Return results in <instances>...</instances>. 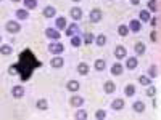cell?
Instances as JSON below:
<instances>
[{
  "instance_id": "6da1fadb",
  "label": "cell",
  "mask_w": 161,
  "mask_h": 120,
  "mask_svg": "<svg viewBox=\"0 0 161 120\" xmlns=\"http://www.w3.org/2000/svg\"><path fill=\"white\" fill-rule=\"evenodd\" d=\"M150 40L155 45V56H156V64L159 66V74H161V0H159V10L156 13V24L153 26Z\"/></svg>"
},
{
  "instance_id": "7a4b0ae2",
  "label": "cell",
  "mask_w": 161,
  "mask_h": 120,
  "mask_svg": "<svg viewBox=\"0 0 161 120\" xmlns=\"http://www.w3.org/2000/svg\"><path fill=\"white\" fill-rule=\"evenodd\" d=\"M37 66H40V62L34 58V55L29 50H26L19 56V62H18V69H19V74H21L23 80L28 78L29 74L34 71V68H37Z\"/></svg>"
},
{
  "instance_id": "3957f363",
  "label": "cell",
  "mask_w": 161,
  "mask_h": 120,
  "mask_svg": "<svg viewBox=\"0 0 161 120\" xmlns=\"http://www.w3.org/2000/svg\"><path fill=\"white\" fill-rule=\"evenodd\" d=\"M47 50L50 55H63L66 47L61 40H50V43L47 45Z\"/></svg>"
},
{
  "instance_id": "277c9868",
  "label": "cell",
  "mask_w": 161,
  "mask_h": 120,
  "mask_svg": "<svg viewBox=\"0 0 161 120\" xmlns=\"http://www.w3.org/2000/svg\"><path fill=\"white\" fill-rule=\"evenodd\" d=\"M113 56H114V59H118V61H123V59H126V58L129 56L127 48H126L123 43H118V45L113 48Z\"/></svg>"
},
{
  "instance_id": "5b68a950",
  "label": "cell",
  "mask_w": 161,
  "mask_h": 120,
  "mask_svg": "<svg viewBox=\"0 0 161 120\" xmlns=\"http://www.w3.org/2000/svg\"><path fill=\"white\" fill-rule=\"evenodd\" d=\"M124 71H126V68H124V64H123V61H114L111 66H110V74L113 75V77H121L124 74Z\"/></svg>"
},
{
  "instance_id": "8992f818",
  "label": "cell",
  "mask_w": 161,
  "mask_h": 120,
  "mask_svg": "<svg viewBox=\"0 0 161 120\" xmlns=\"http://www.w3.org/2000/svg\"><path fill=\"white\" fill-rule=\"evenodd\" d=\"M69 18L73 19V21H80V19H84V10L80 8L79 5H74V7H71L69 8Z\"/></svg>"
},
{
  "instance_id": "52a82bcc",
  "label": "cell",
  "mask_w": 161,
  "mask_h": 120,
  "mask_svg": "<svg viewBox=\"0 0 161 120\" xmlns=\"http://www.w3.org/2000/svg\"><path fill=\"white\" fill-rule=\"evenodd\" d=\"M102 19H103V11L100 8H92L89 11V21L92 24H98Z\"/></svg>"
},
{
  "instance_id": "ba28073f",
  "label": "cell",
  "mask_w": 161,
  "mask_h": 120,
  "mask_svg": "<svg viewBox=\"0 0 161 120\" xmlns=\"http://www.w3.org/2000/svg\"><path fill=\"white\" fill-rule=\"evenodd\" d=\"M86 104V98L80 96V95H71L69 98V106L73 109H79V108H84Z\"/></svg>"
},
{
  "instance_id": "9c48e42d",
  "label": "cell",
  "mask_w": 161,
  "mask_h": 120,
  "mask_svg": "<svg viewBox=\"0 0 161 120\" xmlns=\"http://www.w3.org/2000/svg\"><path fill=\"white\" fill-rule=\"evenodd\" d=\"M124 68H126V71H136L137 68H139V56H127L126 59H124Z\"/></svg>"
},
{
  "instance_id": "30bf717a",
  "label": "cell",
  "mask_w": 161,
  "mask_h": 120,
  "mask_svg": "<svg viewBox=\"0 0 161 120\" xmlns=\"http://www.w3.org/2000/svg\"><path fill=\"white\" fill-rule=\"evenodd\" d=\"M132 48H134V55H136V56H143L145 53H147V43L142 42V40H137V42H134Z\"/></svg>"
},
{
  "instance_id": "8fae6325",
  "label": "cell",
  "mask_w": 161,
  "mask_h": 120,
  "mask_svg": "<svg viewBox=\"0 0 161 120\" xmlns=\"http://www.w3.org/2000/svg\"><path fill=\"white\" fill-rule=\"evenodd\" d=\"M127 24H129V29H130L132 34H140V32H142V24H143V22H142L139 18H132Z\"/></svg>"
},
{
  "instance_id": "7c38bea8",
  "label": "cell",
  "mask_w": 161,
  "mask_h": 120,
  "mask_svg": "<svg viewBox=\"0 0 161 120\" xmlns=\"http://www.w3.org/2000/svg\"><path fill=\"white\" fill-rule=\"evenodd\" d=\"M124 108H126V99H124V98H114V99L110 102V109H111V111L119 112V111H123Z\"/></svg>"
},
{
  "instance_id": "4fadbf2b",
  "label": "cell",
  "mask_w": 161,
  "mask_h": 120,
  "mask_svg": "<svg viewBox=\"0 0 161 120\" xmlns=\"http://www.w3.org/2000/svg\"><path fill=\"white\" fill-rule=\"evenodd\" d=\"M123 93H124V96H126V98H134V96L137 95V85H136V83H132V82L126 83L124 88H123Z\"/></svg>"
},
{
  "instance_id": "5bb4252c",
  "label": "cell",
  "mask_w": 161,
  "mask_h": 120,
  "mask_svg": "<svg viewBox=\"0 0 161 120\" xmlns=\"http://www.w3.org/2000/svg\"><path fill=\"white\" fill-rule=\"evenodd\" d=\"M5 29H7V32H10V34H18V32L21 31V24H19L18 21H15V19H10V21H7V24H5Z\"/></svg>"
},
{
  "instance_id": "9a60e30c",
  "label": "cell",
  "mask_w": 161,
  "mask_h": 120,
  "mask_svg": "<svg viewBox=\"0 0 161 120\" xmlns=\"http://www.w3.org/2000/svg\"><path fill=\"white\" fill-rule=\"evenodd\" d=\"M79 34H80V28H79V24L76 21L68 24V28L64 29V35L66 37H73V35H79Z\"/></svg>"
},
{
  "instance_id": "2e32d148",
  "label": "cell",
  "mask_w": 161,
  "mask_h": 120,
  "mask_svg": "<svg viewBox=\"0 0 161 120\" xmlns=\"http://www.w3.org/2000/svg\"><path fill=\"white\" fill-rule=\"evenodd\" d=\"M64 66V58L61 55H53L50 59V68L52 69H61Z\"/></svg>"
},
{
  "instance_id": "e0dca14e",
  "label": "cell",
  "mask_w": 161,
  "mask_h": 120,
  "mask_svg": "<svg viewBox=\"0 0 161 120\" xmlns=\"http://www.w3.org/2000/svg\"><path fill=\"white\" fill-rule=\"evenodd\" d=\"M114 91H116V82L111 78L108 80H105L103 82V93L105 95H114Z\"/></svg>"
},
{
  "instance_id": "ac0fdd59",
  "label": "cell",
  "mask_w": 161,
  "mask_h": 120,
  "mask_svg": "<svg viewBox=\"0 0 161 120\" xmlns=\"http://www.w3.org/2000/svg\"><path fill=\"white\" fill-rule=\"evenodd\" d=\"M143 24H148L150 21H152V18H153V13L150 11V10H147V8H142L140 11H139V16H137Z\"/></svg>"
},
{
  "instance_id": "d6986e66",
  "label": "cell",
  "mask_w": 161,
  "mask_h": 120,
  "mask_svg": "<svg viewBox=\"0 0 161 120\" xmlns=\"http://www.w3.org/2000/svg\"><path fill=\"white\" fill-rule=\"evenodd\" d=\"M45 37L48 40H61V32L57 28H47L45 29Z\"/></svg>"
},
{
  "instance_id": "ffe728a7",
  "label": "cell",
  "mask_w": 161,
  "mask_h": 120,
  "mask_svg": "<svg viewBox=\"0 0 161 120\" xmlns=\"http://www.w3.org/2000/svg\"><path fill=\"white\" fill-rule=\"evenodd\" d=\"M132 111H134V114H143L147 111V104L142 99H136L132 102Z\"/></svg>"
},
{
  "instance_id": "44dd1931",
  "label": "cell",
  "mask_w": 161,
  "mask_h": 120,
  "mask_svg": "<svg viewBox=\"0 0 161 120\" xmlns=\"http://www.w3.org/2000/svg\"><path fill=\"white\" fill-rule=\"evenodd\" d=\"M57 8L53 7V5H45V8L42 10V15L45 19H52V18H57Z\"/></svg>"
},
{
  "instance_id": "7402d4cb",
  "label": "cell",
  "mask_w": 161,
  "mask_h": 120,
  "mask_svg": "<svg viewBox=\"0 0 161 120\" xmlns=\"http://www.w3.org/2000/svg\"><path fill=\"white\" fill-rule=\"evenodd\" d=\"M76 71H77V74H79V75L86 77V75H89V74H90V66H89V62H86V61H80V62L77 64Z\"/></svg>"
},
{
  "instance_id": "603a6c76",
  "label": "cell",
  "mask_w": 161,
  "mask_h": 120,
  "mask_svg": "<svg viewBox=\"0 0 161 120\" xmlns=\"http://www.w3.org/2000/svg\"><path fill=\"white\" fill-rule=\"evenodd\" d=\"M66 90H68L69 93H77L80 90V82H79V80H76V78L68 80V82H66Z\"/></svg>"
},
{
  "instance_id": "cb8c5ba5",
  "label": "cell",
  "mask_w": 161,
  "mask_h": 120,
  "mask_svg": "<svg viewBox=\"0 0 161 120\" xmlns=\"http://www.w3.org/2000/svg\"><path fill=\"white\" fill-rule=\"evenodd\" d=\"M145 74L150 75L152 78H158V75H159V66H158L156 62L150 64L148 68H147V72H145Z\"/></svg>"
},
{
  "instance_id": "d4e9b609",
  "label": "cell",
  "mask_w": 161,
  "mask_h": 120,
  "mask_svg": "<svg viewBox=\"0 0 161 120\" xmlns=\"http://www.w3.org/2000/svg\"><path fill=\"white\" fill-rule=\"evenodd\" d=\"M55 28L58 31H64L66 28H68V18L66 16H58L55 18Z\"/></svg>"
},
{
  "instance_id": "484cf974",
  "label": "cell",
  "mask_w": 161,
  "mask_h": 120,
  "mask_svg": "<svg viewBox=\"0 0 161 120\" xmlns=\"http://www.w3.org/2000/svg\"><path fill=\"white\" fill-rule=\"evenodd\" d=\"M137 83L142 85V87H148V85L153 83V78H152L150 75H147V74H140V75L137 77Z\"/></svg>"
},
{
  "instance_id": "4316f807",
  "label": "cell",
  "mask_w": 161,
  "mask_h": 120,
  "mask_svg": "<svg viewBox=\"0 0 161 120\" xmlns=\"http://www.w3.org/2000/svg\"><path fill=\"white\" fill-rule=\"evenodd\" d=\"M24 93H26V90H24L23 85H15V87L11 88V95H13V98H16V99L23 98Z\"/></svg>"
},
{
  "instance_id": "83f0119b",
  "label": "cell",
  "mask_w": 161,
  "mask_h": 120,
  "mask_svg": "<svg viewBox=\"0 0 161 120\" xmlns=\"http://www.w3.org/2000/svg\"><path fill=\"white\" fill-rule=\"evenodd\" d=\"M82 43H84V40H82V37H80V34L69 37V45H71V48H80V45H82Z\"/></svg>"
},
{
  "instance_id": "f1b7e54d",
  "label": "cell",
  "mask_w": 161,
  "mask_h": 120,
  "mask_svg": "<svg viewBox=\"0 0 161 120\" xmlns=\"http://www.w3.org/2000/svg\"><path fill=\"white\" fill-rule=\"evenodd\" d=\"M93 43H95L98 48H103L106 43H108V37H106L105 34H97L95 35V42H93Z\"/></svg>"
},
{
  "instance_id": "f546056e",
  "label": "cell",
  "mask_w": 161,
  "mask_h": 120,
  "mask_svg": "<svg viewBox=\"0 0 161 120\" xmlns=\"http://www.w3.org/2000/svg\"><path fill=\"white\" fill-rule=\"evenodd\" d=\"M93 69H95L97 72H103V71H106V61L102 59V58H97L95 61H93Z\"/></svg>"
},
{
  "instance_id": "4dcf8cb0",
  "label": "cell",
  "mask_w": 161,
  "mask_h": 120,
  "mask_svg": "<svg viewBox=\"0 0 161 120\" xmlns=\"http://www.w3.org/2000/svg\"><path fill=\"white\" fill-rule=\"evenodd\" d=\"M130 34V29H129V24H124V22H121L119 26H118V35L119 37H127Z\"/></svg>"
},
{
  "instance_id": "1f68e13d",
  "label": "cell",
  "mask_w": 161,
  "mask_h": 120,
  "mask_svg": "<svg viewBox=\"0 0 161 120\" xmlns=\"http://www.w3.org/2000/svg\"><path fill=\"white\" fill-rule=\"evenodd\" d=\"M145 8H147V10H150L153 15H156L158 10H159V0H148Z\"/></svg>"
},
{
  "instance_id": "d6a6232c",
  "label": "cell",
  "mask_w": 161,
  "mask_h": 120,
  "mask_svg": "<svg viewBox=\"0 0 161 120\" xmlns=\"http://www.w3.org/2000/svg\"><path fill=\"white\" fill-rule=\"evenodd\" d=\"M74 118H77V120H87L89 118V114H87V111L84 108H79L74 112Z\"/></svg>"
},
{
  "instance_id": "836d02e7",
  "label": "cell",
  "mask_w": 161,
  "mask_h": 120,
  "mask_svg": "<svg viewBox=\"0 0 161 120\" xmlns=\"http://www.w3.org/2000/svg\"><path fill=\"white\" fill-rule=\"evenodd\" d=\"M156 93H158V88H156L153 83L148 85V87H145V96H147V98H155Z\"/></svg>"
},
{
  "instance_id": "e575fe53",
  "label": "cell",
  "mask_w": 161,
  "mask_h": 120,
  "mask_svg": "<svg viewBox=\"0 0 161 120\" xmlns=\"http://www.w3.org/2000/svg\"><path fill=\"white\" fill-rule=\"evenodd\" d=\"M36 108H37L39 111H47V109H48V101H47L45 98H39V99L36 101Z\"/></svg>"
},
{
  "instance_id": "d590c367",
  "label": "cell",
  "mask_w": 161,
  "mask_h": 120,
  "mask_svg": "<svg viewBox=\"0 0 161 120\" xmlns=\"http://www.w3.org/2000/svg\"><path fill=\"white\" fill-rule=\"evenodd\" d=\"M15 15H16V18H19V19H28V18H29V10H26V8H18Z\"/></svg>"
},
{
  "instance_id": "8d00e7d4",
  "label": "cell",
  "mask_w": 161,
  "mask_h": 120,
  "mask_svg": "<svg viewBox=\"0 0 161 120\" xmlns=\"http://www.w3.org/2000/svg\"><path fill=\"white\" fill-rule=\"evenodd\" d=\"M11 53H13V48L10 45H7V43L0 45V55H2V56H10Z\"/></svg>"
},
{
  "instance_id": "74e56055",
  "label": "cell",
  "mask_w": 161,
  "mask_h": 120,
  "mask_svg": "<svg viewBox=\"0 0 161 120\" xmlns=\"http://www.w3.org/2000/svg\"><path fill=\"white\" fill-rule=\"evenodd\" d=\"M23 5L26 10H36L37 8V0H23Z\"/></svg>"
},
{
  "instance_id": "f35d334b",
  "label": "cell",
  "mask_w": 161,
  "mask_h": 120,
  "mask_svg": "<svg viewBox=\"0 0 161 120\" xmlns=\"http://www.w3.org/2000/svg\"><path fill=\"white\" fill-rule=\"evenodd\" d=\"M82 40H84V45H90V43L95 42V35H93L92 32H86L84 37H82Z\"/></svg>"
},
{
  "instance_id": "ab89813d",
  "label": "cell",
  "mask_w": 161,
  "mask_h": 120,
  "mask_svg": "<svg viewBox=\"0 0 161 120\" xmlns=\"http://www.w3.org/2000/svg\"><path fill=\"white\" fill-rule=\"evenodd\" d=\"M95 118H97V120L108 118V112H106L105 109H98V111H95Z\"/></svg>"
},
{
  "instance_id": "60d3db41",
  "label": "cell",
  "mask_w": 161,
  "mask_h": 120,
  "mask_svg": "<svg viewBox=\"0 0 161 120\" xmlns=\"http://www.w3.org/2000/svg\"><path fill=\"white\" fill-rule=\"evenodd\" d=\"M10 75H18L19 74V69H18V64H11L10 66V69H8Z\"/></svg>"
},
{
  "instance_id": "b9f144b4",
  "label": "cell",
  "mask_w": 161,
  "mask_h": 120,
  "mask_svg": "<svg viewBox=\"0 0 161 120\" xmlns=\"http://www.w3.org/2000/svg\"><path fill=\"white\" fill-rule=\"evenodd\" d=\"M129 5H132V7H139V5H140V0H129Z\"/></svg>"
},
{
  "instance_id": "7bdbcfd3",
  "label": "cell",
  "mask_w": 161,
  "mask_h": 120,
  "mask_svg": "<svg viewBox=\"0 0 161 120\" xmlns=\"http://www.w3.org/2000/svg\"><path fill=\"white\" fill-rule=\"evenodd\" d=\"M71 2H74V3H79V2H82V0H71Z\"/></svg>"
},
{
  "instance_id": "ee69618b",
  "label": "cell",
  "mask_w": 161,
  "mask_h": 120,
  "mask_svg": "<svg viewBox=\"0 0 161 120\" xmlns=\"http://www.w3.org/2000/svg\"><path fill=\"white\" fill-rule=\"evenodd\" d=\"M11 2H15V3H18V2H23V0H11Z\"/></svg>"
},
{
  "instance_id": "f6af8a7d",
  "label": "cell",
  "mask_w": 161,
  "mask_h": 120,
  "mask_svg": "<svg viewBox=\"0 0 161 120\" xmlns=\"http://www.w3.org/2000/svg\"><path fill=\"white\" fill-rule=\"evenodd\" d=\"M0 43H2V37H0Z\"/></svg>"
},
{
  "instance_id": "bcb514c9",
  "label": "cell",
  "mask_w": 161,
  "mask_h": 120,
  "mask_svg": "<svg viewBox=\"0 0 161 120\" xmlns=\"http://www.w3.org/2000/svg\"><path fill=\"white\" fill-rule=\"evenodd\" d=\"M108 2H113V0H108Z\"/></svg>"
},
{
  "instance_id": "7dc6e473",
  "label": "cell",
  "mask_w": 161,
  "mask_h": 120,
  "mask_svg": "<svg viewBox=\"0 0 161 120\" xmlns=\"http://www.w3.org/2000/svg\"><path fill=\"white\" fill-rule=\"evenodd\" d=\"M0 2H2V0H0Z\"/></svg>"
}]
</instances>
